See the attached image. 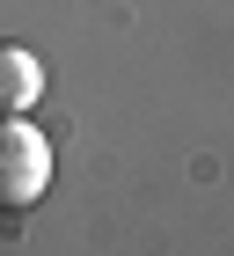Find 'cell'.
I'll return each instance as SVG.
<instances>
[{"label":"cell","instance_id":"2","mask_svg":"<svg viewBox=\"0 0 234 256\" xmlns=\"http://www.w3.org/2000/svg\"><path fill=\"white\" fill-rule=\"evenodd\" d=\"M37 96H44V59L30 44H0V118L37 110Z\"/></svg>","mask_w":234,"mask_h":256},{"label":"cell","instance_id":"1","mask_svg":"<svg viewBox=\"0 0 234 256\" xmlns=\"http://www.w3.org/2000/svg\"><path fill=\"white\" fill-rule=\"evenodd\" d=\"M52 190V139L30 118H0V212H30Z\"/></svg>","mask_w":234,"mask_h":256}]
</instances>
